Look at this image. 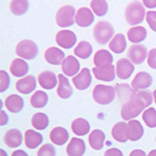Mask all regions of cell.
<instances>
[{
	"label": "cell",
	"instance_id": "obj_2",
	"mask_svg": "<svg viewBox=\"0 0 156 156\" xmlns=\"http://www.w3.org/2000/svg\"><path fill=\"white\" fill-rule=\"evenodd\" d=\"M146 17L145 6L138 1L131 2L125 11V18L128 24L137 25L144 21Z\"/></svg>",
	"mask_w": 156,
	"mask_h": 156
},
{
	"label": "cell",
	"instance_id": "obj_40",
	"mask_svg": "<svg viewBox=\"0 0 156 156\" xmlns=\"http://www.w3.org/2000/svg\"><path fill=\"white\" fill-rule=\"evenodd\" d=\"M146 20H147L150 28L153 31L156 32V12L154 11L147 12V14H146Z\"/></svg>",
	"mask_w": 156,
	"mask_h": 156
},
{
	"label": "cell",
	"instance_id": "obj_47",
	"mask_svg": "<svg viewBox=\"0 0 156 156\" xmlns=\"http://www.w3.org/2000/svg\"><path fill=\"white\" fill-rule=\"evenodd\" d=\"M148 156H156V150H152L149 154H148Z\"/></svg>",
	"mask_w": 156,
	"mask_h": 156
},
{
	"label": "cell",
	"instance_id": "obj_33",
	"mask_svg": "<svg viewBox=\"0 0 156 156\" xmlns=\"http://www.w3.org/2000/svg\"><path fill=\"white\" fill-rule=\"evenodd\" d=\"M92 51H93L92 45H90L89 42H85V41L79 42V44H78L76 46V48L74 49L75 55L82 59L89 58V56L92 54Z\"/></svg>",
	"mask_w": 156,
	"mask_h": 156
},
{
	"label": "cell",
	"instance_id": "obj_17",
	"mask_svg": "<svg viewBox=\"0 0 156 156\" xmlns=\"http://www.w3.org/2000/svg\"><path fill=\"white\" fill-rule=\"evenodd\" d=\"M65 58L66 57H65L64 51L60 50L59 48L50 47L45 52V59H46V62H48L50 65H53V66L62 65V60Z\"/></svg>",
	"mask_w": 156,
	"mask_h": 156
},
{
	"label": "cell",
	"instance_id": "obj_20",
	"mask_svg": "<svg viewBox=\"0 0 156 156\" xmlns=\"http://www.w3.org/2000/svg\"><path fill=\"white\" fill-rule=\"evenodd\" d=\"M29 67L23 58H15L12 60L9 71L15 77H23L28 73Z\"/></svg>",
	"mask_w": 156,
	"mask_h": 156
},
{
	"label": "cell",
	"instance_id": "obj_32",
	"mask_svg": "<svg viewBox=\"0 0 156 156\" xmlns=\"http://www.w3.org/2000/svg\"><path fill=\"white\" fill-rule=\"evenodd\" d=\"M11 12L16 16H22L29 9L28 0H12L11 1Z\"/></svg>",
	"mask_w": 156,
	"mask_h": 156
},
{
	"label": "cell",
	"instance_id": "obj_4",
	"mask_svg": "<svg viewBox=\"0 0 156 156\" xmlns=\"http://www.w3.org/2000/svg\"><path fill=\"white\" fill-rule=\"evenodd\" d=\"M93 98L98 104H109L115 99V89L109 85L98 84L93 90Z\"/></svg>",
	"mask_w": 156,
	"mask_h": 156
},
{
	"label": "cell",
	"instance_id": "obj_16",
	"mask_svg": "<svg viewBox=\"0 0 156 156\" xmlns=\"http://www.w3.org/2000/svg\"><path fill=\"white\" fill-rule=\"evenodd\" d=\"M57 79L55 74L52 71H44L37 76V81L43 89L45 90H52L56 87Z\"/></svg>",
	"mask_w": 156,
	"mask_h": 156
},
{
	"label": "cell",
	"instance_id": "obj_34",
	"mask_svg": "<svg viewBox=\"0 0 156 156\" xmlns=\"http://www.w3.org/2000/svg\"><path fill=\"white\" fill-rule=\"evenodd\" d=\"M30 103L36 108L46 106V104L48 103V95L43 90H37L30 98Z\"/></svg>",
	"mask_w": 156,
	"mask_h": 156
},
{
	"label": "cell",
	"instance_id": "obj_7",
	"mask_svg": "<svg viewBox=\"0 0 156 156\" xmlns=\"http://www.w3.org/2000/svg\"><path fill=\"white\" fill-rule=\"evenodd\" d=\"M127 56L132 64L140 65L145 62L146 57H148V50L144 45H132L129 47Z\"/></svg>",
	"mask_w": 156,
	"mask_h": 156
},
{
	"label": "cell",
	"instance_id": "obj_38",
	"mask_svg": "<svg viewBox=\"0 0 156 156\" xmlns=\"http://www.w3.org/2000/svg\"><path fill=\"white\" fill-rule=\"evenodd\" d=\"M55 154H56V151L54 146L51 144L43 145L37 151V156H55Z\"/></svg>",
	"mask_w": 156,
	"mask_h": 156
},
{
	"label": "cell",
	"instance_id": "obj_10",
	"mask_svg": "<svg viewBox=\"0 0 156 156\" xmlns=\"http://www.w3.org/2000/svg\"><path fill=\"white\" fill-rule=\"evenodd\" d=\"M134 71V66L128 58H121L115 66V73L121 79H128Z\"/></svg>",
	"mask_w": 156,
	"mask_h": 156
},
{
	"label": "cell",
	"instance_id": "obj_29",
	"mask_svg": "<svg viewBox=\"0 0 156 156\" xmlns=\"http://www.w3.org/2000/svg\"><path fill=\"white\" fill-rule=\"evenodd\" d=\"M105 134L104 132L99 129H95L89 135V143L90 146L95 150H101L104 145Z\"/></svg>",
	"mask_w": 156,
	"mask_h": 156
},
{
	"label": "cell",
	"instance_id": "obj_3",
	"mask_svg": "<svg viewBox=\"0 0 156 156\" xmlns=\"http://www.w3.org/2000/svg\"><path fill=\"white\" fill-rule=\"evenodd\" d=\"M115 34V29L112 25L106 21H100L96 24L93 30V36L97 43L101 45H105L106 43L110 42L112 36Z\"/></svg>",
	"mask_w": 156,
	"mask_h": 156
},
{
	"label": "cell",
	"instance_id": "obj_1",
	"mask_svg": "<svg viewBox=\"0 0 156 156\" xmlns=\"http://www.w3.org/2000/svg\"><path fill=\"white\" fill-rule=\"evenodd\" d=\"M153 98L147 90H133L129 100L123 105L121 115L125 121H130L137 117L147 106L152 104Z\"/></svg>",
	"mask_w": 156,
	"mask_h": 156
},
{
	"label": "cell",
	"instance_id": "obj_6",
	"mask_svg": "<svg viewBox=\"0 0 156 156\" xmlns=\"http://www.w3.org/2000/svg\"><path fill=\"white\" fill-rule=\"evenodd\" d=\"M39 48L34 42L30 40H23L19 42L16 47V53L20 58L24 59H34L37 55Z\"/></svg>",
	"mask_w": 156,
	"mask_h": 156
},
{
	"label": "cell",
	"instance_id": "obj_37",
	"mask_svg": "<svg viewBox=\"0 0 156 156\" xmlns=\"http://www.w3.org/2000/svg\"><path fill=\"white\" fill-rule=\"evenodd\" d=\"M143 120L148 127H156V110L153 107H149L143 114Z\"/></svg>",
	"mask_w": 156,
	"mask_h": 156
},
{
	"label": "cell",
	"instance_id": "obj_24",
	"mask_svg": "<svg viewBox=\"0 0 156 156\" xmlns=\"http://www.w3.org/2000/svg\"><path fill=\"white\" fill-rule=\"evenodd\" d=\"M50 140L54 145L62 146L66 144L69 140V133L65 128L62 127H55L50 132Z\"/></svg>",
	"mask_w": 156,
	"mask_h": 156
},
{
	"label": "cell",
	"instance_id": "obj_45",
	"mask_svg": "<svg viewBox=\"0 0 156 156\" xmlns=\"http://www.w3.org/2000/svg\"><path fill=\"white\" fill-rule=\"evenodd\" d=\"M12 156H28V155H27V153L23 150H16L12 152Z\"/></svg>",
	"mask_w": 156,
	"mask_h": 156
},
{
	"label": "cell",
	"instance_id": "obj_49",
	"mask_svg": "<svg viewBox=\"0 0 156 156\" xmlns=\"http://www.w3.org/2000/svg\"><path fill=\"white\" fill-rule=\"evenodd\" d=\"M153 97H154V100H155V103H156V90H154V93H153Z\"/></svg>",
	"mask_w": 156,
	"mask_h": 156
},
{
	"label": "cell",
	"instance_id": "obj_44",
	"mask_svg": "<svg viewBox=\"0 0 156 156\" xmlns=\"http://www.w3.org/2000/svg\"><path fill=\"white\" fill-rule=\"evenodd\" d=\"M129 156H148L143 150H133Z\"/></svg>",
	"mask_w": 156,
	"mask_h": 156
},
{
	"label": "cell",
	"instance_id": "obj_11",
	"mask_svg": "<svg viewBox=\"0 0 156 156\" xmlns=\"http://www.w3.org/2000/svg\"><path fill=\"white\" fill-rule=\"evenodd\" d=\"M37 87V80L36 77L32 75H27L21 79H19L16 82V89L21 94H29V93L34 92Z\"/></svg>",
	"mask_w": 156,
	"mask_h": 156
},
{
	"label": "cell",
	"instance_id": "obj_15",
	"mask_svg": "<svg viewBox=\"0 0 156 156\" xmlns=\"http://www.w3.org/2000/svg\"><path fill=\"white\" fill-rule=\"evenodd\" d=\"M152 76L147 72H140L135 75L134 79L131 82V87L135 90H146L152 84Z\"/></svg>",
	"mask_w": 156,
	"mask_h": 156
},
{
	"label": "cell",
	"instance_id": "obj_8",
	"mask_svg": "<svg viewBox=\"0 0 156 156\" xmlns=\"http://www.w3.org/2000/svg\"><path fill=\"white\" fill-rule=\"evenodd\" d=\"M77 37L71 30H60L55 36V42L62 48L70 49L76 44Z\"/></svg>",
	"mask_w": 156,
	"mask_h": 156
},
{
	"label": "cell",
	"instance_id": "obj_22",
	"mask_svg": "<svg viewBox=\"0 0 156 156\" xmlns=\"http://www.w3.org/2000/svg\"><path fill=\"white\" fill-rule=\"evenodd\" d=\"M4 143L9 148H18L22 144V133L18 129H9L4 134Z\"/></svg>",
	"mask_w": 156,
	"mask_h": 156
},
{
	"label": "cell",
	"instance_id": "obj_26",
	"mask_svg": "<svg viewBox=\"0 0 156 156\" xmlns=\"http://www.w3.org/2000/svg\"><path fill=\"white\" fill-rule=\"evenodd\" d=\"M127 46V42L125 39V36L122 34H118L112 37V41L109 42V49L114 53L120 54L125 51Z\"/></svg>",
	"mask_w": 156,
	"mask_h": 156
},
{
	"label": "cell",
	"instance_id": "obj_35",
	"mask_svg": "<svg viewBox=\"0 0 156 156\" xmlns=\"http://www.w3.org/2000/svg\"><path fill=\"white\" fill-rule=\"evenodd\" d=\"M31 124L37 130H44L48 127L49 125V119L45 114L43 112H37L34 114L31 119Z\"/></svg>",
	"mask_w": 156,
	"mask_h": 156
},
{
	"label": "cell",
	"instance_id": "obj_41",
	"mask_svg": "<svg viewBox=\"0 0 156 156\" xmlns=\"http://www.w3.org/2000/svg\"><path fill=\"white\" fill-rule=\"evenodd\" d=\"M148 65L150 68L156 70V48L151 49L148 53Z\"/></svg>",
	"mask_w": 156,
	"mask_h": 156
},
{
	"label": "cell",
	"instance_id": "obj_14",
	"mask_svg": "<svg viewBox=\"0 0 156 156\" xmlns=\"http://www.w3.org/2000/svg\"><path fill=\"white\" fill-rule=\"evenodd\" d=\"M93 74L97 79L101 80V81H112L115 79V72L114 65H109V66L105 67H95L93 69Z\"/></svg>",
	"mask_w": 156,
	"mask_h": 156
},
{
	"label": "cell",
	"instance_id": "obj_13",
	"mask_svg": "<svg viewBox=\"0 0 156 156\" xmlns=\"http://www.w3.org/2000/svg\"><path fill=\"white\" fill-rule=\"evenodd\" d=\"M75 22L80 27H87L94 22V14L87 7H80L76 12Z\"/></svg>",
	"mask_w": 156,
	"mask_h": 156
},
{
	"label": "cell",
	"instance_id": "obj_48",
	"mask_svg": "<svg viewBox=\"0 0 156 156\" xmlns=\"http://www.w3.org/2000/svg\"><path fill=\"white\" fill-rule=\"evenodd\" d=\"M0 152H1V156H7V155H6V152H4L3 150H1Z\"/></svg>",
	"mask_w": 156,
	"mask_h": 156
},
{
	"label": "cell",
	"instance_id": "obj_28",
	"mask_svg": "<svg viewBox=\"0 0 156 156\" xmlns=\"http://www.w3.org/2000/svg\"><path fill=\"white\" fill-rule=\"evenodd\" d=\"M112 55L107 50H99L94 55V64L96 67H105L112 64Z\"/></svg>",
	"mask_w": 156,
	"mask_h": 156
},
{
	"label": "cell",
	"instance_id": "obj_42",
	"mask_svg": "<svg viewBox=\"0 0 156 156\" xmlns=\"http://www.w3.org/2000/svg\"><path fill=\"white\" fill-rule=\"evenodd\" d=\"M104 156H123V153L121 152V150L115 149V148H110L105 151Z\"/></svg>",
	"mask_w": 156,
	"mask_h": 156
},
{
	"label": "cell",
	"instance_id": "obj_9",
	"mask_svg": "<svg viewBox=\"0 0 156 156\" xmlns=\"http://www.w3.org/2000/svg\"><path fill=\"white\" fill-rule=\"evenodd\" d=\"M72 81L76 87V89L80 90H87L90 85V82H92V75H90V70L87 68H83L76 76L73 77Z\"/></svg>",
	"mask_w": 156,
	"mask_h": 156
},
{
	"label": "cell",
	"instance_id": "obj_27",
	"mask_svg": "<svg viewBox=\"0 0 156 156\" xmlns=\"http://www.w3.org/2000/svg\"><path fill=\"white\" fill-rule=\"evenodd\" d=\"M43 142V136L41 133L29 129L25 132V145L28 149H34L39 147Z\"/></svg>",
	"mask_w": 156,
	"mask_h": 156
},
{
	"label": "cell",
	"instance_id": "obj_21",
	"mask_svg": "<svg viewBox=\"0 0 156 156\" xmlns=\"http://www.w3.org/2000/svg\"><path fill=\"white\" fill-rule=\"evenodd\" d=\"M58 87H57V95L62 98V99H68L71 97L73 94V89L71 87L69 80L67 77L62 74H59L58 76Z\"/></svg>",
	"mask_w": 156,
	"mask_h": 156
},
{
	"label": "cell",
	"instance_id": "obj_25",
	"mask_svg": "<svg viewBox=\"0 0 156 156\" xmlns=\"http://www.w3.org/2000/svg\"><path fill=\"white\" fill-rule=\"evenodd\" d=\"M5 106L7 109L9 110L12 114H17L20 112L23 109L24 106V101L21 97L18 95H11L5 99Z\"/></svg>",
	"mask_w": 156,
	"mask_h": 156
},
{
	"label": "cell",
	"instance_id": "obj_19",
	"mask_svg": "<svg viewBox=\"0 0 156 156\" xmlns=\"http://www.w3.org/2000/svg\"><path fill=\"white\" fill-rule=\"evenodd\" d=\"M112 137L119 143H126L128 138V124L124 122H119L112 127Z\"/></svg>",
	"mask_w": 156,
	"mask_h": 156
},
{
	"label": "cell",
	"instance_id": "obj_5",
	"mask_svg": "<svg viewBox=\"0 0 156 156\" xmlns=\"http://www.w3.org/2000/svg\"><path fill=\"white\" fill-rule=\"evenodd\" d=\"M75 16H76V12L74 6L65 5L57 11L55 15V21L59 27H69L74 24Z\"/></svg>",
	"mask_w": 156,
	"mask_h": 156
},
{
	"label": "cell",
	"instance_id": "obj_30",
	"mask_svg": "<svg viewBox=\"0 0 156 156\" xmlns=\"http://www.w3.org/2000/svg\"><path fill=\"white\" fill-rule=\"evenodd\" d=\"M127 37L130 42L137 44V43L143 42L146 39V37H147V30L143 26H134L128 30Z\"/></svg>",
	"mask_w": 156,
	"mask_h": 156
},
{
	"label": "cell",
	"instance_id": "obj_31",
	"mask_svg": "<svg viewBox=\"0 0 156 156\" xmlns=\"http://www.w3.org/2000/svg\"><path fill=\"white\" fill-rule=\"evenodd\" d=\"M72 130L76 135L82 136V135L87 134L90 131V124L85 119L82 118H78V119L74 120L72 123Z\"/></svg>",
	"mask_w": 156,
	"mask_h": 156
},
{
	"label": "cell",
	"instance_id": "obj_36",
	"mask_svg": "<svg viewBox=\"0 0 156 156\" xmlns=\"http://www.w3.org/2000/svg\"><path fill=\"white\" fill-rule=\"evenodd\" d=\"M90 9L94 14L98 17H102L106 15L108 11V5L106 0H92L90 1Z\"/></svg>",
	"mask_w": 156,
	"mask_h": 156
},
{
	"label": "cell",
	"instance_id": "obj_39",
	"mask_svg": "<svg viewBox=\"0 0 156 156\" xmlns=\"http://www.w3.org/2000/svg\"><path fill=\"white\" fill-rule=\"evenodd\" d=\"M9 83H11V79H9V74L5 71L1 70L0 71V92L1 93L5 92L7 87H9Z\"/></svg>",
	"mask_w": 156,
	"mask_h": 156
},
{
	"label": "cell",
	"instance_id": "obj_18",
	"mask_svg": "<svg viewBox=\"0 0 156 156\" xmlns=\"http://www.w3.org/2000/svg\"><path fill=\"white\" fill-rule=\"evenodd\" d=\"M85 153V143L83 140L77 137L71 138L67 147V154L69 156H82Z\"/></svg>",
	"mask_w": 156,
	"mask_h": 156
},
{
	"label": "cell",
	"instance_id": "obj_46",
	"mask_svg": "<svg viewBox=\"0 0 156 156\" xmlns=\"http://www.w3.org/2000/svg\"><path fill=\"white\" fill-rule=\"evenodd\" d=\"M6 122H7V115L3 110H1V123H0V124L3 126V125L6 124Z\"/></svg>",
	"mask_w": 156,
	"mask_h": 156
},
{
	"label": "cell",
	"instance_id": "obj_43",
	"mask_svg": "<svg viewBox=\"0 0 156 156\" xmlns=\"http://www.w3.org/2000/svg\"><path fill=\"white\" fill-rule=\"evenodd\" d=\"M143 3L148 9H155L156 7V0H143Z\"/></svg>",
	"mask_w": 156,
	"mask_h": 156
},
{
	"label": "cell",
	"instance_id": "obj_12",
	"mask_svg": "<svg viewBox=\"0 0 156 156\" xmlns=\"http://www.w3.org/2000/svg\"><path fill=\"white\" fill-rule=\"evenodd\" d=\"M79 69L80 64L75 56L69 55L62 60V70L64 75H66V76H75V74H77L79 72Z\"/></svg>",
	"mask_w": 156,
	"mask_h": 156
},
{
	"label": "cell",
	"instance_id": "obj_23",
	"mask_svg": "<svg viewBox=\"0 0 156 156\" xmlns=\"http://www.w3.org/2000/svg\"><path fill=\"white\" fill-rule=\"evenodd\" d=\"M144 134V127L138 121L131 120L128 123V138L132 142L140 140Z\"/></svg>",
	"mask_w": 156,
	"mask_h": 156
}]
</instances>
